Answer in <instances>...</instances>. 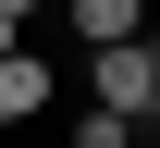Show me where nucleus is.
I'll return each instance as SVG.
<instances>
[{
  "instance_id": "nucleus-1",
  "label": "nucleus",
  "mask_w": 160,
  "mask_h": 148,
  "mask_svg": "<svg viewBox=\"0 0 160 148\" xmlns=\"http://www.w3.org/2000/svg\"><path fill=\"white\" fill-rule=\"evenodd\" d=\"M148 86H160V37H111V49H86V99H99V111H148Z\"/></svg>"
},
{
  "instance_id": "nucleus-2",
  "label": "nucleus",
  "mask_w": 160,
  "mask_h": 148,
  "mask_svg": "<svg viewBox=\"0 0 160 148\" xmlns=\"http://www.w3.org/2000/svg\"><path fill=\"white\" fill-rule=\"evenodd\" d=\"M49 99H62V74H49V49H37V37H25V49H12V62H0V124H37V111H49Z\"/></svg>"
},
{
  "instance_id": "nucleus-3",
  "label": "nucleus",
  "mask_w": 160,
  "mask_h": 148,
  "mask_svg": "<svg viewBox=\"0 0 160 148\" xmlns=\"http://www.w3.org/2000/svg\"><path fill=\"white\" fill-rule=\"evenodd\" d=\"M62 25L86 49H111V37H148V0H62Z\"/></svg>"
},
{
  "instance_id": "nucleus-4",
  "label": "nucleus",
  "mask_w": 160,
  "mask_h": 148,
  "mask_svg": "<svg viewBox=\"0 0 160 148\" xmlns=\"http://www.w3.org/2000/svg\"><path fill=\"white\" fill-rule=\"evenodd\" d=\"M136 136H148V124H136V111H99V99H86V111H74V148H136Z\"/></svg>"
},
{
  "instance_id": "nucleus-5",
  "label": "nucleus",
  "mask_w": 160,
  "mask_h": 148,
  "mask_svg": "<svg viewBox=\"0 0 160 148\" xmlns=\"http://www.w3.org/2000/svg\"><path fill=\"white\" fill-rule=\"evenodd\" d=\"M12 49H25V13H0V62H12Z\"/></svg>"
},
{
  "instance_id": "nucleus-6",
  "label": "nucleus",
  "mask_w": 160,
  "mask_h": 148,
  "mask_svg": "<svg viewBox=\"0 0 160 148\" xmlns=\"http://www.w3.org/2000/svg\"><path fill=\"white\" fill-rule=\"evenodd\" d=\"M136 124H148V136H160V86H148V111H136Z\"/></svg>"
},
{
  "instance_id": "nucleus-7",
  "label": "nucleus",
  "mask_w": 160,
  "mask_h": 148,
  "mask_svg": "<svg viewBox=\"0 0 160 148\" xmlns=\"http://www.w3.org/2000/svg\"><path fill=\"white\" fill-rule=\"evenodd\" d=\"M0 13H25V25H37V0H0Z\"/></svg>"
}]
</instances>
